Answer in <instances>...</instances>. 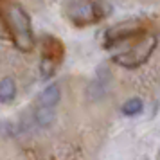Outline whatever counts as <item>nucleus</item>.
Returning a JSON list of instances; mask_svg holds the SVG:
<instances>
[{"label":"nucleus","mask_w":160,"mask_h":160,"mask_svg":"<svg viewBox=\"0 0 160 160\" xmlns=\"http://www.w3.org/2000/svg\"><path fill=\"white\" fill-rule=\"evenodd\" d=\"M9 25L13 31V42L16 49L22 52H29L34 47V36H32V27H31V18L25 13V9L18 4H13L8 11Z\"/></svg>","instance_id":"1"},{"label":"nucleus","mask_w":160,"mask_h":160,"mask_svg":"<svg viewBox=\"0 0 160 160\" xmlns=\"http://www.w3.org/2000/svg\"><path fill=\"white\" fill-rule=\"evenodd\" d=\"M157 47V36L155 34H146L138 43H135L130 51H124L121 54H115L113 56V61L117 65L126 67V68H135V67H140L142 63H146L149 56L153 54Z\"/></svg>","instance_id":"2"},{"label":"nucleus","mask_w":160,"mask_h":160,"mask_svg":"<svg viewBox=\"0 0 160 160\" xmlns=\"http://www.w3.org/2000/svg\"><path fill=\"white\" fill-rule=\"evenodd\" d=\"M65 15L76 25H87L95 22V6L92 0H67Z\"/></svg>","instance_id":"3"},{"label":"nucleus","mask_w":160,"mask_h":160,"mask_svg":"<svg viewBox=\"0 0 160 160\" xmlns=\"http://www.w3.org/2000/svg\"><path fill=\"white\" fill-rule=\"evenodd\" d=\"M61 99V88L58 83H52L49 87L43 88V92L38 95V104H45V106H54L59 102Z\"/></svg>","instance_id":"4"},{"label":"nucleus","mask_w":160,"mask_h":160,"mask_svg":"<svg viewBox=\"0 0 160 160\" xmlns=\"http://www.w3.org/2000/svg\"><path fill=\"white\" fill-rule=\"evenodd\" d=\"M56 119V108L54 106H45V104H38L36 110H34V121H36L38 126L42 128H49L52 126Z\"/></svg>","instance_id":"5"},{"label":"nucleus","mask_w":160,"mask_h":160,"mask_svg":"<svg viewBox=\"0 0 160 160\" xmlns=\"http://www.w3.org/2000/svg\"><path fill=\"white\" fill-rule=\"evenodd\" d=\"M16 97V81L13 78H2L0 79V102L9 104Z\"/></svg>","instance_id":"6"},{"label":"nucleus","mask_w":160,"mask_h":160,"mask_svg":"<svg viewBox=\"0 0 160 160\" xmlns=\"http://www.w3.org/2000/svg\"><path fill=\"white\" fill-rule=\"evenodd\" d=\"M142 108H144L142 99H138V97H130V99L122 104L121 112H122V115H126V117H135L142 112Z\"/></svg>","instance_id":"7"},{"label":"nucleus","mask_w":160,"mask_h":160,"mask_svg":"<svg viewBox=\"0 0 160 160\" xmlns=\"http://www.w3.org/2000/svg\"><path fill=\"white\" fill-rule=\"evenodd\" d=\"M94 6H95V18H97V20H101V18H106V16L112 13V6H110L108 2H104V0L94 2Z\"/></svg>","instance_id":"8"}]
</instances>
